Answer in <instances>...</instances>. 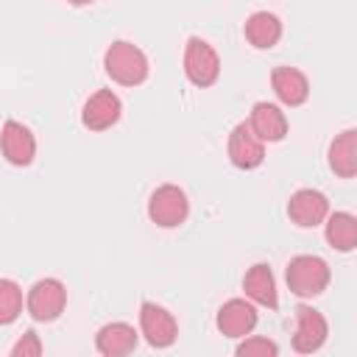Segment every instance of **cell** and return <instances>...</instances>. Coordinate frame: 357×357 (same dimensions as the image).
Returning <instances> with one entry per match:
<instances>
[{
	"mask_svg": "<svg viewBox=\"0 0 357 357\" xmlns=\"http://www.w3.org/2000/svg\"><path fill=\"white\" fill-rule=\"evenodd\" d=\"M324 220H326L324 237L335 251L349 254L357 248V218L351 212H332Z\"/></svg>",
	"mask_w": 357,
	"mask_h": 357,
	"instance_id": "d6986e66",
	"label": "cell"
},
{
	"mask_svg": "<svg viewBox=\"0 0 357 357\" xmlns=\"http://www.w3.org/2000/svg\"><path fill=\"white\" fill-rule=\"evenodd\" d=\"M271 86H273V95L279 98V103H284V106H301L310 98V81L296 67H284V64L273 67Z\"/></svg>",
	"mask_w": 357,
	"mask_h": 357,
	"instance_id": "5bb4252c",
	"label": "cell"
},
{
	"mask_svg": "<svg viewBox=\"0 0 357 357\" xmlns=\"http://www.w3.org/2000/svg\"><path fill=\"white\" fill-rule=\"evenodd\" d=\"M70 6H89V3H95V0H67Z\"/></svg>",
	"mask_w": 357,
	"mask_h": 357,
	"instance_id": "603a6c76",
	"label": "cell"
},
{
	"mask_svg": "<svg viewBox=\"0 0 357 357\" xmlns=\"http://www.w3.org/2000/svg\"><path fill=\"white\" fill-rule=\"evenodd\" d=\"M329 335V324L326 318L310 307V304H298L296 307V335H293V349L298 354H312L326 343Z\"/></svg>",
	"mask_w": 357,
	"mask_h": 357,
	"instance_id": "52a82bcc",
	"label": "cell"
},
{
	"mask_svg": "<svg viewBox=\"0 0 357 357\" xmlns=\"http://www.w3.org/2000/svg\"><path fill=\"white\" fill-rule=\"evenodd\" d=\"M245 42L257 50H271L282 39V20L271 11H254L243 25Z\"/></svg>",
	"mask_w": 357,
	"mask_h": 357,
	"instance_id": "e0dca14e",
	"label": "cell"
},
{
	"mask_svg": "<svg viewBox=\"0 0 357 357\" xmlns=\"http://www.w3.org/2000/svg\"><path fill=\"white\" fill-rule=\"evenodd\" d=\"M0 151H3L8 165L28 167L36 156V137L20 120H6L0 128Z\"/></svg>",
	"mask_w": 357,
	"mask_h": 357,
	"instance_id": "ba28073f",
	"label": "cell"
},
{
	"mask_svg": "<svg viewBox=\"0 0 357 357\" xmlns=\"http://www.w3.org/2000/svg\"><path fill=\"white\" fill-rule=\"evenodd\" d=\"M137 343H139V332L126 321L103 324L95 335V349L103 357H126L137 349Z\"/></svg>",
	"mask_w": 357,
	"mask_h": 357,
	"instance_id": "4fadbf2b",
	"label": "cell"
},
{
	"mask_svg": "<svg viewBox=\"0 0 357 357\" xmlns=\"http://www.w3.org/2000/svg\"><path fill=\"white\" fill-rule=\"evenodd\" d=\"M184 75L192 86H212L220 78V56L218 50L201 39V36H190L184 45Z\"/></svg>",
	"mask_w": 357,
	"mask_h": 357,
	"instance_id": "3957f363",
	"label": "cell"
},
{
	"mask_svg": "<svg viewBox=\"0 0 357 357\" xmlns=\"http://www.w3.org/2000/svg\"><path fill=\"white\" fill-rule=\"evenodd\" d=\"M284 279H287V287H290L293 296L315 298V296H321L329 287L332 271H329L326 259H321L315 254H298V257H293L287 262Z\"/></svg>",
	"mask_w": 357,
	"mask_h": 357,
	"instance_id": "7a4b0ae2",
	"label": "cell"
},
{
	"mask_svg": "<svg viewBox=\"0 0 357 357\" xmlns=\"http://www.w3.org/2000/svg\"><path fill=\"white\" fill-rule=\"evenodd\" d=\"M190 215V201H187V192L178 187V184H162L151 192L148 198V218L162 226V229H173V226H181Z\"/></svg>",
	"mask_w": 357,
	"mask_h": 357,
	"instance_id": "5b68a950",
	"label": "cell"
},
{
	"mask_svg": "<svg viewBox=\"0 0 357 357\" xmlns=\"http://www.w3.org/2000/svg\"><path fill=\"white\" fill-rule=\"evenodd\" d=\"M42 354V340L33 329H25L22 337L11 346V357H39Z\"/></svg>",
	"mask_w": 357,
	"mask_h": 357,
	"instance_id": "7402d4cb",
	"label": "cell"
},
{
	"mask_svg": "<svg viewBox=\"0 0 357 357\" xmlns=\"http://www.w3.org/2000/svg\"><path fill=\"white\" fill-rule=\"evenodd\" d=\"M259 315H257V307L254 301L248 298H229L220 310H218V332L226 335V337H245L254 332Z\"/></svg>",
	"mask_w": 357,
	"mask_h": 357,
	"instance_id": "7c38bea8",
	"label": "cell"
},
{
	"mask_svg": "<svg viewBox=\"0 0 357 357\" xmlns=\"http://www.w3.org/2000/svg\"><path fill=\"white\" fill-rule=\"evenodd\" d=\"M329 170L340 178H354L357 173V131L346 128L329 142Z\"/></svg>",
	"mask_w": 357,
	"mask_h": 357,
	"instance_id": "ac0fdd59",
	"label": "cell"
},
{
	"mask_svg": "<svg viewBox=\"0 0 357 357\" xmlns=\"http://www.w3.org/2000/svg\"><path fill=\"white\" fill-rule=\"evenodd\" d=\"M237 357H276L279 354V346L268 337H259V335H251V337H243V343L234 349Z\"/></svg>",
	"mask_w": 357,
	"mask_h": 357,
	"instance_id": "44dd1931",
	"label": "cell"
},
{
	"mask_svg": "<svg viewBox=\"0 0 357 357\" xmlns=\"http://www.w3.org/2000/svg\"><path fill=\"white\" fill-rule=\"evenodd\" d=\"M229 162L237 170H254L265 162V142L251 131L248 123H237L229 134Z\"/></svg>",
	"mask_w": 357,
	"mask_h": 357,
	"instance_id": "9c48e42d",
	"label": "cell"
},
{
	"mask_svg": "<svg viewBox=\"0 0 357 357\" xmlns=\"http://www.w3.org/2000/svg\"><path fill=\"white\" fill-rule=\"evenodd\" d=\"M243 290H245V298L254 301V304H259V307H268V310H276L279 307L276 279H273L271 265H265V262H257V265H251L245 271Z\"/></svg>",
	"mask_w": 357,
	"mask_h": 357,
	"instance_id": "2e32d148",
	"label": "cell"
},
{
	"mask_svg": "<svg viewBox=\"0 0 357 357\" xmlns=\"http://www.w3.org/2000/svg\"><path fill=\"white\" fill-rule=\"evenodd\" d=\"M106 75L120 86H139L148 78V56L128 39H117L103 53Z\"/></svg>",
	"mask_w": 357,
	"mask_h": 357,
	"instance_id": "6da1fadb",
	"label": "cell"
},
{
	"mask_svg": "<svg viewBox=\"0 0 357 357\" xmlns=\"http://www.w3.org/2000/svg\"><path fill=\"white\" fill-rule=\"evenodd\" d=\"M22 312V287L14 279H0V326H8Z\"/></svg>",
	"mask_w": 357,
	"mask_h": 357,
	"instance_id": "ffe728a7",
	"label": "cell"
},
{
	"mask_svg": "<svg viewBox=\"0 0 357 357\" xmlns=\"http://www.w3.org/2000/svg\"><path fill=\"white\" fill-rule=\"evenodd\" d=\"M248 126H251V131L262 142H282L287 137V117H284V112L276 103H268V100L254 103Z\"/></svg>",
	"mask_w": 357,
	"mask_h": 357,
	"instance_id": "9a60e30c",
	"label": "cell"
},
{
	"mask_svg": "<svg viewBox=\"0 0 357 357\" xmlns=\"http://www.w3.org/2000/svg\"><path fill=\"white\" fill-rule=\"evenodd\" d=\"M123 114V103L112 89H98L86 98L81 109V126L89 131H106L112 128Z\"/></svg>",
	"mask_w": 357,
	"mask_h": 357,
	"instance_id": "8fae6325",
	"label": "cell"
},
{
	"mask_svg": "<svg viewBox=\"0 0 357 357\" xmlns=\"http://www.w3.org/2000/svg\"><path fill=\"white\" fill-rule=\"evenodd\" d=\"M139 332L151 349H170L178 337V324L170 310L156 301H142L139 307Z\"/></svg>",
	"mask_w": 357,
	"mask_h": 357,
	"instance_id": "8992f818",
	"label": "cell"
},
{
	"mask_svg": "<svg viewBox=\"0 0 357 357\" xmlns=\"http://www.w3.org/2000/svg\"><path fill=\"white\" fill-rule=\"evenodd\" d=\"M64 307H67V287H64V282H59L53 276L33 282L25 296V310L39 324L56 321L64 312Z\"/></svg>",
	"mask_w": 357,
	"mask_h": 357,
	"instance_id": "277c9868",
	"label": "cell"
},
{
	"mask_svg": "<svg viewBox=\"0 0 357 357\" xmlns=\"http://www.w3.org/2000/svg\"><path fill=\"white\" fill-rule=\"evenodd\" d=\"M326 215H329V198L321 190L304 187L296 190L287 201V218L301 229H315L318 223H324Z\"/></svg>",
	"mask_w": 357,
	"mask_h": 357,
	"instance_id": "30bf717a",
	"label": "cell"
}]
</instances>
